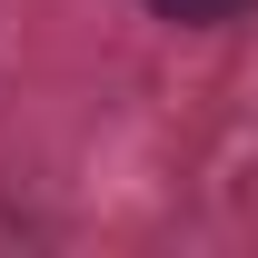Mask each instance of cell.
Here are the masks:
<instances>
[{
	"label": "cell",
	"instance_id": "cell-1",
	"mask_svg": "<svg viewBox=\"0 0 258 258\" xmlns=\"http://www.w3.org/2000/svg\"><path fill=\"white\" fill-rule=\"evenodd\" d=\"M149 10H159V20H238L248 0H149Z\"/></svg>",
	"mask_w": 258,
	"mask_h": 258
}]
</instances>
